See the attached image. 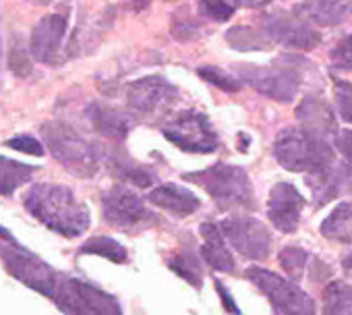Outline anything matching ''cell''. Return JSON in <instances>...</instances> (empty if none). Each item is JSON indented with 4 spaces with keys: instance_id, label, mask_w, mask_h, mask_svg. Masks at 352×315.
<instances>
[{
    "instance_id": "cell-1",
    "label": "cell",
    "mask_w": 352,
    "mask_h": 315,
    "mask_svg": "<svg viewBox=\"0 0 352 315\" xmlns=\"http://www.w3.org/2000/svg\"><path fill=\"white\" fill-rule=\"evenodd\" d=\"M25 210L40 220L46 228L67 237H81L91 222L89 210L81 204L71 187L54 185V183H38L32 185L25 193Z\"/></svg>"
},
{
    "instance_id": "cell-2",
    "label": "cell",
    "mask_w": 352,
    "mask_h": 315,
    "mask_svg": "<svg viewBox=\"0 0 352 315\" xmlns=\"http://www.w3.org/2000/svg\"><path fill=\"white\" fill-rule=\"evenodd\" d=\"M0 259H3L7 272L15 280H19L28 288L48 298H54L63 276L50 263H46L40 255H36L25 245H21L3 226H0Z\"/></svg>"
},
{
    "instance_id": "cell-3",
    "label": "cell",
    "mask_w": 352,
    "mask_h": 315,
    "mask_svg": "<svg viewBox=\"0 0 352 315\" xmlns=\"http://www.w3.org/2000/svg\"><path fill=\"white\" fill-rule=\"evenodd\" d=\"M274 155L282 169L292 173H319L333 162V149L327 139L300 129H284L274 143Z\"/></svg>"
},
{
    "instance_id": "cell-4",
    "label": "cell",
    "mask_w": 352,
    "mask_h": 315,
    "mask_svg": "<svg viewBox=\"0 0 352 315\" xmlns=\"http://www.w3.org/2000/svg\"><path fill=\"white\" fill-rule=\"evenodd\" d=\"M42 137L54 155V160L63 164L73 177L91 179L100 171V149L79 135L73 127L65 122H44Z\"/></svg>"
},
{
    "instance_id": "cell-5",
    "label": "cell",
    "mask_w": 352,
    "mask_h": 315,
    "mask_svg": "<svg viewBox=\"0 0 352 315\" xmlns=\"http://www.w3.org/2000/svg\"><path fill=\"white\" fill-rule=\"evenodd\" d=\"M183 179L206 189L208 195L218 204L220 210H232V208H251L253 210V206H255L253 185L241 166L218 162L201 173L183 175Z\"/></svg>"
},
{
    "instance_id": "cell-6",
    "label": "cell",
    "mask_w": 352,
    "mask_h": 315,
    "mask_svg": "<svg viewBox=\"0 0 352 315\" xmlns=\"http://www.w3.org/2000/svg\"><path fill=\"white\" fill-rule=\"evenodd\" d=\"M294 56H282L270 67H255V65H236L234 73L241 77V81L255 87L259 94L288 104L296 98L300 87V69Z\"/></svg>"
},
{
    "instance_id": "cell-7",
    "label": "cell",
    "mask_w": 352,
    "mask_h": 315,
    "mask_svg": "<svg viewBox=\"0 0 352 315\" xmlns=\"http://www.w3.org/2000/svg\"><path fill=\"white\" fill-rule=\"evenodd\" d=\"M52 301L67 315H122L116 296L79 278L63 276Z\"/></svg>"
},
{
    "instance_id": "cell-8",
    "label": "cell",
    "mask_w": 352,
    "mask_h": 315,
    "mask_svg": "<svg viewBox=\"0 0 352 315\" xmlns=\"http://www.w3.org/2000/svg\"><path fill=\"white\" fill-rule=\"evenodd\" d=\"M162 133L172 145L191 153H212L220 145L212 120L197 110H183L174 114L166 120Z\"/></svg>"
},
{
    "instance_id": "cell-9",
    "label": "cell",
    "mask_w": 352,
    "mask_h": 315,
    "mask_svg": "<svg viewBox=\"0 0 352 315\" xmlns=\"http://www.w3.org/2000/svg\"><path fill=\"white\" fill-rule=\"evenodd\" d=\"M245 274L284 315H315L313 298L305 290H300V286H296L294 282L255 265L249 268Z\"/></svg>"
},
{
    "instance_id": "cell-10",
    "label": "cell",
    "mask_w": 352,
    "mask_h": 315,
    "mask_svg": "<svg viewBox=\"0 0 352 315\" xmlns=\"http://www.w3.org/2000/svg\"><path fill=\"white\" fill-rule=\"evenodd\" d=\"M102 212L104 220L120 230H139L151 222H160V218L145 208L141 195L124 185H116L102 193Z\"/></svg>"
},
{
    "instance_id": "cell-11",
    "label": "cell",
    "mask_w": 352,
    "mask_h": 315,
    "mask_svg": "<svg viewBox=\"0 0 352 315\" xmlns=\"http://www.w3.org/2000/svg\"><path fill=\"white\" fill-rule=\"evenodd\" d=\"M176 100H179V89L160 75L137 79L126 87V104L131 112L139 116L149 118V116L166 114L170 112Z\"/></svg>"
},
{
    "instance_id": "cell-12",
    "label": "cell",
    "mask_w": 352,
    "mask_h": 315,
    "mask_svg": "<svg viewBox=\"0 0 352 315\" xmlns=\"http://www.w3.org/2000/svg\"><path fill=\"white\" fill-rule=\"evenodd\" d=\"M230 245L247 259L261 261L272 251V232L263 222L251 216H230L220 224Z\"/></svg>"
},
{
    "instance_id": "cell-13",
    "label": "cell",
    "mask_w": 352,
    "mask_h": 315,
    "mask_svg": "<svg viewBox=\"0 0 352 315\" xmlns=\"http://www.w3.org/2000/svg\"><path fill=\"white\" fill-rule=\"evenodd\" d=\"M263 30L274 42L294 50H313L321 42L319 32L296 13H267L263 17Z\"/></svg>"
},
{
    "instance_id": "cell-14",
    "label": "cell",
    "mask_w": 352,
    "mask_h": 315,
    "mask_svg": "<svg viewBox=\"0 0 352 315\" xmlns=\"http://www.w3.org/2000/svg\"><path fill=\"white\" fill-rule=\"evenodd\" d=\"M305 208V197L290 183H278L270 191L267 199V218L280 232H294L300 222Z\"/></svg>"
},
{
    "instance_id": "cell-15",
    "label": "cell",
    "mask_w": 352,
    "mask_h": 315,
    "mask_svg": "<svg viewBox=\"0 0 352 315\" xmlns=\"http://www.w3.org/2000/svg\"><path fill=\"white\" fill-rule=\"evenodd\" d=\"M67 34V19L63 15L42 17L30 38L32 56L44 65H56L60 56V46Z\"/></svg>"
},
{
    "instance_id": "cell-16",
    "label": "cell",
    "mask_w": 352,
    "mask_h": 315,
    "mask_svg": "<svg viewBox=\"0 0 352 315\" xmlns=\"http://www.w3.org/2000/svg\"><path fill=\"white\" fill-rule=\"evenodd\" d=\"M307 185L313 191V202L317 208L329 204L338 195L352 189V169L348 164L331 162L327 169L307 177Z\"/></svg>"
},
{
    "instance_id": "cell-17",
    "label": "cell",
    "mask_w": 352,
    "mask_h": 315,
    "mask_svg": "<svg viewBox=\"0 0 352 315\" xmlns=\"http://www.w3.org/2000/svg\"><path fill=\"white\" fill-rule=\"evenodd\" d=\"M296 118L300 122V127L317 137L329 139L333 133H338V122H336V114L333 108L319 96H307L300 100L298 108H296Z\"/></svg>"
},
{
    "instance_id": "cell-18",
    "label": "cell",
    "mask_w": 352,
    "mask_h": 315,
    "mask_svg": "<svg viewBox=\"0 0 352 315\" xmlns=\"http://www.w3.org/2000/svg\"><path fill=\"white\" fill-rule=\"evenodd\" d=\"M147 199L153 206L166 210L168 214H172L176 218H187V216L195 214L201 208V199L191 189L174 185V183L160 185V187L151 189Z\"/></svg>"
},
{
    "instance_id": "cell-19",
    "label": "cell",
    "mask_w": 352,
    "mask_h": 315,
    "mask_svg": "<svg viewBox=\"0 0 352 315\" xmlns=\"http://www.w3.org/2000/svg\"><path fill=\"white\" fill-rule=\"evenodd\" d=\"M87 120L91 122V127L106 139H112V141H122L131 127H133V118L114 108V106H106V104H89L87 108Z\"/></svg>"
},
{
    "instance_id": "cell-20",
    "label": "cell",
    "mask_w": 352,
    "mask_h": 315,
    "mask_svg": "<svg viewBox=\"0 0 352 315\" xmlns=\"http://www.w3.org/2000/svg\"><path fill=\"white\" fill-rule=\"evenodd\" d=\"M199 232H201V239H204L201 257L208 261V265L212 270H216V272H226V274L234 272L236 263H234L232 253L226 247L222 228L218 224H214V222H204L199 226Z\"/></svg>"
},
{
    "instance_id": "cell-21",
    "label": "cell",
    "mask_w": 352,
    "mask_h": 315,
    "mask_svg": "<svg viewBox=\"0 0 352 315\" xmlns=\"http://www.w3.org/2000/svg\"><path fill=\"white\" fill-rule=\"evenodd\" d=\"M348 7L340 0H307L294 7L292 13H296L300 19H305L311 25L319 28H333L340 25L346 17Z\"/></svg>"
},
{
    "instance_id": "cell-22",
    "label": "cell",
    "mask_w": 352,
    "mask_h": 315,
    "mask_svg": "<svg viewBox=\"0 0 352 315\" xmlns=\"http://www.w3.org/2000/svg\"><path fill=\"white\" fill-rule=\"evenodd\" d=\"M108 169L114 177L122 179L124 183H131L139 189H147L153 185L155 181V173L145 166V164H139L135 162L133 158H129L126 153H120V151H112L108 158Z\"/></svg>"
},
{
    "instance_id": "cell-23",
    "label": "cell",
    "mask_w": 352,
    "mask_h": 315,
    "mask_svg": "<svg viewBox=\"0 0 352 315\" xmlns=\"http://www.w3.org/2000/svg\"><path fill=\"white\" fill-rule=\"evenodd\" d=\"M38 166L23 164L11 158L0 155V195H13L19 187L32 181Z\"/></svg>"
},
{
    "instance_id": "cell-24",
    "label": "cell",
    "mask_w": 352,
    "mask_h": 315,
    "mask_svg": "<svg viewBox=\"0 0 352 315\" xmlns=\"http://www.w3.org/2000/svg\"><path fill=\"white\" fill-rule=\"evenodd\" d=\"M321 235L338 243H352V204L344 202L323 220Z\"/></svg>"
},
{
    "instance_id": "cell-25",
    "label": "cell",
    "mask_w": 352,
    "mask_h": 315,
    "mask_svg": "<svg viewBox=\"0 0 352 315\" xmlns=\"http://www.w3.org/2000/svg\"><path fill=\"white\" fill-rule=\"evenodd\" d=\"M226 42L241 52H255V50H265L272 44V38L265 32L255 30L253 25H236L226 32Z\"/></svg>"
},
{
    "instance_id": "cell-26",
    "label": "cell",
    "mask_w": 352,
    "mask_h": 315,
    "mask_svg": "<svg viewBox=\"0 0 352 315\" xmlns=\"http://www.w3.org/2000/svg\"><path fill=\"white\" fill-rule=\"evenodd\" d=\"M323 315H352V288L333 280L323 290Z\"/></svg>"
},
{
    "instance_id": "cell-27",
    "label": "cell",
    "mask_w": 352,
    "mask_h": 315,
    "mask_svg": "<svg viewBox=\"0 0 352 315\" xmlns=\"http://www.w3.org/2000/svg\"><path fill=\"white\" fill-rule=\"evenodd\" d=\"M79 253L83 255H98V257H104L112 263H126L129 261V253L126 249L110 239V237H94L89 241H85L81 247H79Z\"/></svg>"
},
{
    "instance_id": "cell-28",
    "label": "cell",
    "mask_w": 352,
    "mask_h": 315,
    "mask_svg": "<svg viewBox=\"0 0 352 315\" xmlns=\"http://www.w3.org/2000/svg\"><path fill=\"white\" fill-rule=\"evenodd\" d=\"M168 268L195 288H199L204 284V268H201L199 257L193 251H181V253L172 255L168 259Z\"/></svg>"
},
{
    "instance_id": "cell-29",
    "label": "cell",
    "mask_w": 352,
    "mask_h": 315,
    "mask_svg": "<svg viewBox=\"0 0 352 315\" xmlns=\"http://www.w3.org/2000/svg\"><path fill=\"white\" fill-rule=\"evenodd\" d=\"M197 75L201 79H206L208 83L220 87L226 94H236V91L243 89V81H241V77L236 73L232 75V73H228L224 69H218V67H199Z\"/></svg>"
},
{
    "instance_id": "cell-30",
    "label": "cell",
    "mask_w": 352,
    "mask_h": 315,
    "mask_svg": "<svg viewBox=\"0 0 352 315\" xmlns=\"http://www.w3.org/2000/svg\"><path fill=\"white\" fill-rule=\"evenodd\" d=\"M280 265L290 278H300L305 272V265L309 261V253L300 247H286L280 251Z\"/></svg>"
},
{
    "instance_id": "cell-31",
    "label": "cell",
    "mask_w": 352,
    "mask_h": 315,
    "mask_svg": "<svg viewBox=\"0 0 352 315\" xmlns=\"http://www.w3.org/2000/svg\"><path fill=\"white\" fill-rule=\"evenodd\" d=\"M236 7L234 0H199V13L212 21H228Z\"/></svg>"
},
{
    "instance_id": "cell-32",
    "label": "cell",
    "mask_w": 352,
    "mask_h": 315,
    "mask_svg": "<svg viewBox=\"0 0 352 315\" xmlns=\"http://www.w3.org/2000/svg\"><path fill=\"white\" fill-rule=\"evenodd\" d=\"M336 106L346 122H352V83L344 79H333Z\"/></svg>"
},
{
    "instance_id": "cell-33",
    "label": "cell",
    "mask_w": 352,
    "mask_h": 315,
    "mask_svg": "<svg viewBox=\"0 0 352 315\" xmlns=\"http://www.w3.org/2000/svg\"><path fill=\"white\" fill-rule=\"evenodd\" d=\"M172 34H174L176 40L191 42V40H195L201 34V30H199V23L193 21L189 15H185V17L183 15H176L174 21H172Z\"/></svg>"
},
{
    "instance_id": "cell-34",
    "label": "cell",
    "mask_w": 352,
    "mask_h": 315,
    "mask_svg": "<svg viewBox=\"0 0 352 315\" xmlns=\"http://www.w3.org/2000/svg\"><path fill=\"white\" fill-rule=\"evenodd\" d=\"M331 63L336 69L352 71V36L344 38L333 50H331Z\"/></svg>"
},
{
    "instance_id": "cell-35",
    "label": "cell",
    "mask_w": 352,
    "mask_h": 315,
    "mask_svg": "<svg viewBox=\"0 0 352 315\" xmlns=\"http://www.w3.org/2000/svg\"><path fill=\"white\" fill-rule=\"evenodd\" d=\"M5 145L11 147V149H17V151H21V153L44 155V145H42L36 137H32V135H17V137L9 139Z\"/></svg>"
},
{
    "instance_id": "cell-36",
    "label": "cell",
    "mask_w": 352,
    "mask_h": 315,
    "mask_svg": "<svg viewBox=\"0 0 352 315\" xmlns=\"http://www.w3.org/2000/svg\"><path fill=\"white\" fill-rule=\"evenodd\" d=\"M11 69L15 71V75L19 77H28L32 73V63L28 58V52L23 48H15L11 52Z\"/></svg>"
},
{
    "instance_id": "cell-37",
    "label": "cell",
    "mask_w": 352,
    "mask_h": 315,
    "mask_svg": "<svg viewBox=\"0 0 352 315\" xmlns=\"http://www.w3.org/2000/svg\"><path fill=\"white\" fill-rule=\"evenodd\" d=\"M333 145L338 147V151L344 155V160L348 164H352V129H344L336 133V141Z\"/></svg>"
},
{
    "instance_id": "cell-38",
    "label": "cell",
    "mask_w": 352,
    "mask_h": 315,
    "mask_svg": "<svg viewBox=\"0 0 352 315\" xmlns=\"http://www.w3.org/2000/svg\"><path fill=\"white\" fill-rule=\"evenodd\" d=\"M216 290H218V294H220V298H222L226 311H228V313H234V315H241V309H239L236 301L228 294V288H226L222 282H218V280H216Z\"/></svg>"
},
{
    "instance_id": "cell-39",
    "label": "cell",
    "mask_w": 352,
    "mask_h": 315,
    "mask_svg": "<svg viewBox=\"0 0 352 315\" xmlns=\"http://www.w3.org/2000/svg\"><path fill=\"white\" fill-rule=\"evenodd\" d=\"M234 3L247 9H259V7H267L272 0H234Z\"/></svg>"
},
{
    "instance_id": "cell-40",
    "label": "cell",
    "mask_w": 352,
    "mask_h": 315,
    "mask_svg": "<svg viewBox=\"0 0 352 315\" xmlns=\"http://www.w3.org/2000/svg\"><path fill=\"white\" fill-rule=\"evenodd\" d=\"M149 3H151V0H129V5H131L135 11H143V9H147V7H149Z\"/></svg>"
},
{
    "instance_id": "cell-41",
    "label": "cell",
    "mask_w": 352,
    "mask_h": 315,
    "mask_svg": "<svg viewBox=\"0 0 352 315\" xmlns=\"http://www.w3.org/2000/svg\"><path fill=\"white\" fill-rule=\"evenodd\" d=\"M344 270H352V255H344Z\"/></svg>"
},
{
    "instance_id": "cell-42",
    "label": "cell",
    "mask_w": 352,
    "mask_h": 315,
    "mask_svg": "<svg viewBox=\"0 0 352 315\" xmlns=\"http://www.w3.org/2000/svg\"><path fill=\"white\" fill-rule=\"evenodd\" d=\"M32 3H36V5H48L50 0H32Z\"/></svg>"
}]
</instances>
